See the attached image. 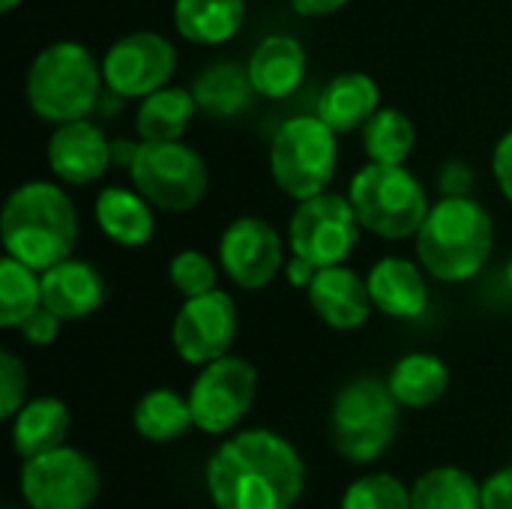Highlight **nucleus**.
Listing matches in <instances>:
<instances>
[{
	"label": "nucleus",
	"instance_id": "f257e3e1",
	"mask_svg": "<svg viewBox=\"0 0 512 509\" xmlns=\"http://www.w3.org/2000/svg\"><path fill=\"white\" fill-rule=\"evenodd\" d=\"M303 489V456L270 429L228 438L207 462V495L216 509H294Z\"/></svg>",
	"mask_w": 512,
	"mask_h": 509
},
{
	"label": "nucleus",
	"instance_id": "f03ea898",
	"mask_svg": "<svg viewBox=\"0 0 512 509\" xmlns=\"http://www.w3.org/2000/svg\"><path fill=\"white\" fill-rule=\"evenodd\" d=\"M3 252L33 270H48L72 258L78 243V210L69 192L51 180L15 186L0 213Z\"/></svg>",
	"mask_w": 512,
	"mask_h": 509
},
{
	"label": "nucleus",
	"instance_id": "7ed1b4c3",
	"mask_svg": "<svg viewBox=\"0 0 512 509\" xmlns=\"http://www.w3.org/2000/svg\"><path fill=\"white\" fill-rule=\"evenodd\" d=\"M417 261L444 285L477 279L495 252L492 213L471 195H441L417 231Z\"/></svg>",
	"mask_w": 512,
	"mask_h": 509
},
{
	"label": "nucleus",
	"instance_id": "20e7f679",
	"mask_svg": "<svg viewBox=\"0 0 512 509\" xmlns=\"http://www.w3.org/2000/svg\"><path fill=\"white\" fill-rule=\"evenodd\" d=\"M102 87V60H96L93 51L75 39H57L45 45L30 60L24 75L30 111L51 126L90 117V111L99 105Z\"/></svg>",
	"mask_w": 512,
	"mask_h": 509
},
{
	"label": "nucleus",
	"instance_id": "39448f33",
	"mask_svg": "<svg viewBox=\"0 0 512 509\" xmlns=\"http://www.w3.org/2000/svg\"><path fill=\"white\" fill-rule=\"evenodd\" d=\"M399 411L387 381L375 375L351 378L333 399L330 438L342 459L354 465H372L381 459L399 435Z\"/></svg>",
	"mask_w": 512,
	"mask_h": 509
},
{
	"label": "nucleus",
	"instance_id": "423d86ee",
	"mask_svg": "<svg viewBox=\"0 0 512 509\" xmlns=\"http://www.w3.org/2000/svg\"><path fill=\"white\" fill-rule=\"evenodd\" d=\"M348 201L363 231L384 240L417 237L426 222L432 201L426 186L405 165L366 162L348 183Z\"/></svg>",
	"mask_w": 512,
	"mask_h": 509
},
{
	"label": "nucleus",
	"instance_id": "0eeeda50",
	"mask_svg": "<svg viewBox=\"0 0 512 509\" xmlns=\"http://www.w3.org/2000/svg\"><path fill=\"white\" fill-rule=\"evenodd\" d=\"M339 135L318 114L288 117L270 141L273 183L291 198L306 201L330 189L339 168Z\"/></svg>",
	"mask_w": 512,
	"mask_h": 509
},
{
	"label": "nucleus",
	"instance_id": "6e6552de",
	"mask_svg": "<svg viewBox=\"0 0 512 509\" xmlns=\"http://www.w3.org/2000/svg\"><path fill=\"white\" fill-rule=\"evenodd\" d=\"M129 180L156 210L165 213L195 210L210 189L204 156L183 141H138Z\"/></svg>",
	"mask_w": 512,
	"mask_h": 509
},
{
	"label": "nucleus",
	"instance_id": "1a4fd4ad",
	"mask_svg": "<svg viewBox=\"0 0 512 509\" xmlns=\"http://www.w3.org/2000/svg\"><path fill=\"white\" fill-rule=\"evenodd\" d=\"M360 219L339 192H321L306 201H297V210L288 225V246L291 255L312 261L315 267L345 264L360 243Z\"/></svg>",
	"mask_w": 512,
	"mask_h": 509
},
{
	"label": "nucleus",
	"instance_id": "9d476101",
	"mask_svg": "<svg viewBox=\"0 0 512 509\" xmlns=\"http://www.w3.org/2000/svg\"><path fill=\"white\" fill-rule=\"evenodd\" d=\"M18 486L30 509H90L102 492V477L87 453L63 444L27 459Z\"/></svg>",
	"mask_w": 512,
	"mask_h": 509
},
{
	"label": "nucleus",
	"instance_id": "9b49d317",
	"mask_svg": "<svg viewBox=\"0 0 512 509\" xmlns=\"http://www.w3.org/2000/svg\"><path fill=\"white\" fill-rule=\"evenodd\" d=\"M255 393H258V372L249 360L225 354L201 366V375L189 390L195 429H201L204 435L231 432L249 414Z\"/></svg>",
	"mask_w": 512,
	"mask_h": 509
},
{
	"label": "nucleus",
	"instance_id": "f8f14e48",
	"mask_svg": "<svg viewBox=\"0 0 512 509\" xmlns=\"http://www.w3.org/2000/svg\"><path fill=\"white\" fill-rule=\"evenodd\" d=\"M177 72V48L156 30H135L120 36L102 54L105 87L120 99H144L171 84Z\"/></svg>",
	"mask_w": 512,
	"mask_h": 509
},
{
	"label": "nucleus",
	"instance_id": "ddd939ff",
	"mask_svg": "<svg viewBox=\"0 0 512 509\" xmlns=\"http://www.w3.org/2000/svg\"><path fill=\"white\" fill-rule=\"evenodd\" d=\"M240 333L237 300L228 291L186 297L171 324V345L189 366H207L225 357Z\"/></svg>",
	"mask_w": 512,
	"mask_h": 509
},
{
	"label": "nucleus",
	"instance_id": "4468645a",
	"mask_svg": "<svg viewBox=\"0 0 512 509\" xmlns=\"http://www.w3.org/2000/svg\"><path fill=\"white\" fill-rule=\"evenodd\" d=\"M219 264L240 291H261L285 270V240L261 216H237L219 237Z\"/></svg>",
	"mask_w": 512,
	"mask_h": 509
},
{
	"label": "nucleus",
	"instance_id": "2eb2a0df",
	"mask_svg": "<svg viewBox=\"0 0 512 509\" xmlns=\"http://www.w3.org/2000/svg\"><path fill=\"white\" fill-rule=\"evenodd\" d=\"M45 159L51 174L66 186H90L114 165V141L90 117L54 126Z\"/></svg>",
	"mask_w": 512,
	"mask_h": 509
},
{
	"label": "nucleus",
	"instance_id": "dca6fc26",
	"mask_svg": "<svg viewBox=\"0 0 512 509\" xmlns=\"http://www.w3.org/2000/svg\"><path fill=\"white\" fill-rule=\"evenodd\" d=\"M366 285L375 309L393 321H417L429 312V273L420 261L384 255L369 267Z\"/></svg>",
	"mask_w": 512,
	"mask_h": 509
},
{
	"label": "nucleus",
	"instance_id": "f3484780",
	"mask_svg": "<svg viewBox=\"0 0 512 509\" xmlns=\"http://www.w3.org/2000/svg\"><path fill=\"white\" fill-rule=\"evenodd\" d=\"M306 300L312 312L336 333L360 330L375 309L366 276H360L345 264L318 267L312 285L306 288Z\"/></svg>",
	"mask_w": 512,
	"mask_h": 509
},
{
	"label": "nucleus",
	"instance_id": "a211bd4d",
	"mask_svg": "<svg viewBox=\"0 0 512 509\" xmlns=\"http://www.w3.org/2000/svg\"><path fill=\"white\" fill-rule=\"evenodd\" d=\"M246 72H249V81H252L258 96L288 99L306 81L309 54L297 36L270 33L252 48V54L246 60Z\"/></svg>",
	"mask_w": 512,
	"mask_h": 509
},
{
	"label": "nucleus",
	"instance_id": "6ab92c4d",
	"mask_svg": "<svg viewBox=\"0 0 512 509\" xmlns=\"http://www.w3.org/2000/svg\"><path fill=\"white\" fill-rule=\"evenodd\" d=\"M105 303L102 273L81 258H66L42 270V306L60 321H84Z\"/></svg>",
	"mask_w": 512,
	"mask_h": 509
},
{
	"label": "nucleus",
	"instance_id": "aec40b11",
	"mask_svg": "<svg viewBox=\"0 0 512 509\" xmlns=\"http://www.w3.org/2000/svg\"><path fill=\"white\" fill-rule=\"evenodd\" d=\"M93 216L99 231L120 249H144L156 234L153 204L135 186H105L96 195Z\"/></svg>",
	"mask_w": 512,
	"mask_h": 509
},
{
	"label": "nucleus",
	"instance_id": "412c9836",
	"mask_svg": "<svg viewBox=\"0 0 512 509\" xmlns=\"http://www.w3.org/2000/svg\"><path fill=\"white\" fill-rule=\"evenodd\" d=\"M381 108V87L369 72H339L318 96L315 114L336 132L348 135L369 123V117Z\"/></svg>",
	"mask_w": 512,
	"mask_h": 509
},
{
	"label": "nucleus",
	"instance_id": "4be33fe9",
	"mask_svg": "<svg viewBox=\"0 0 512 509\" xmlns=\"http://www.w3.org/2000/svg\"><path fill=\"white\" fill-rule=\"evenodd\" d=\"M9 423H12V450L21 462H27L63 447L72 426V414L63 399L39 396L24 402V408Z\"/></svg>",
	"mask_w": 512,
	"mask_h": 509
},
{
	"label": "nucleus",
	"instance_id": "5701e85b",
	"mask_svg": "<svg viewBox=\"0 0 512 509\" xmlns=\"http://www.w3.org/2000/svg\"><path fill=\"white\" fill-rule=\"evenodd\" d=\"M246 24V0H174L177 33L204 48L231 42Z\"/></svg>",
	"mask_w": 512,
	"mask_h": 509
},
{
	"label": "nucleus",
	"instance_id": "b1692460",
	"mask_svg": "<svg viewBox=\"0 0 512 509\" xmlns=\"http://www.w3.org/2000/svg\"><path fill=\"white\" fill-rule=\"evenodd\" d=\"M195 114V93L177 84H165L138 102L135 132L141 141H183Z\"/></svg>",
	"mask_w": 512,
	"mask_h": 509
},
{
	"label": "nucleus",
	"instance_id": "393cba45",
	"mask_svg": "<svg viewBox=\"0 0 512 509\" xmlns=\"http://www.w3.org/2000/svg\"><path fill=\"white\" fill-rule=\"evenodd\" d=\"M387 384L402 408H432L450 390V369L438 354L414 351L393 363Z\"/></svg>",
	"mask_w": 512,
	"mask_h": 509
},
{
	"label": "nucleus",
	"instance_id": "a878e982",
	"mask_svg": "<svg viewBox=\"0 0 512 509\" xmlns=\"http://www.w3.org/2000/svg\"><path fill=\"white\" fill-rule=\"evenodd\" d=\"M192 93H195L198 111H204L207 117H216V120H231V117L243 114L252 105V96H258L249 81L246 66H237L231 60H219V63L207 66L198 75Z\"/></svg>",
	"mask_w": 512,
	"mask_h": 509
},
{
	"label": "nucleus",
	"instance_id": "bb28decb",
	"mask_svg": "<svg viewBox=\"0 0 512 509\" xmlns=\"http://www.w3.org/2000/svg\"><path fill=\"white\" fill-rule=\"evenodd\" d=\"M132 426L144 441H153V444H168V441L183 438L195 426L189 396L183 399L180 393L168 387H156L144 393L132 411Z\"/></svg>",
	"mask_w": 512,
	"mask_h": 509
},
{
	"label": "nucleus",
	"instance_id": "cd10ccee",
	"mask_svg": "<svg viewBox=\"0 0 512 509\" xmlns=\"http://www.w3.org/2000/svg\"><path fill=\"white\" fill-rule=\"evenodd\" d=\"M360 132H363V150L369 162L405 165L417 147L414 120L402 108H393V105H381Z\"/></svg>",
	"mask_w": 512,
	"mask_h": 509
},
{
	"label": "nucleus",
	"instance_id": "c85d7f7f",
	"mask_svg": "<svg viewBox=\"0 0 512 509\" xmlns=\"http://www.w3.org/2000/svg\"><path fill=\"white\" fill-rule=\"evenodd\" d=\"M411 509H483V486L468 471L441 465L414 483Z\"/></svg>",
	"mask_w": 512,
	"mask_h": 509
},
{
	"label": "nucleus",
	"instance_id": "c756f323",
	"mask_svg": "<svg viewBox=\"0 0 512 509\" xmlns=\"http://www.w3.org/2000/svg\"><path fill=\"white\" fill-rule=\"evenodd\" d=\"M42 306V273L3 255L0 258V327L18 330Z\"/></svg>",
	"mask_w": 512,
	"mask_h": 509
},
{
	"label": "nucleus",
	"instance_id": "7c9ffc66",
	"mask_svg": "<svg viewBox=\"0 0 512 509\" xmlns=\"http://www.w3.org/2000/svg\"><path fill=\"white\" fill-rule=\"evenodd\" d=\"M342 509H411V492L393 474H366L348 486Z\"/></svg>",
	"mask_w": 512,
	"mask_h": 509
},
{
	"label": "nucleus",
	"instance_id": "2f4dec72",
	"mask_svg": "<svg viewBox=\"0 0 512 509\" xmlns=\"http://www.w3.org/2000/svg\"><path fill=\"white\" fill-rule=\"evenodd\" d=\"M219 267L222 264H216L201 249H180L168 264V279L186 300V297L216 291L219 288Z\"/></svg>",
	"mask_w": 512,
	"mask_h": 509
},
{
	"label": "nucleus",
	"instance_id": "473e14b6",
	"mask_svg": "<svg viewBox=\"0 0 512 509\" xmlns=\"http://www.w3.org/2000/svg\"><path fill=\"white\" fill-rule=\"evenodd\" d=\"M27 396V366L9 351H0V417L12 420L24 408Z\"/></svg>",
	"mask_w": 512,
	"mask_h": 509
},
{
	"label": "nucleus",
	"instance_id": "72a5a7b5",
	"mask_svg": "<svg viewBox=\"0 0 512 509\" xmlns=\"http://www.w3.org/2000/svg\"><path fill=\"white\" fill-rule=\"evenodd\" d=\"M60 318L54 312H48L45 306H39L21 327L18 333L24 336V342L36 345V348H45V345H54V339L60 336Z\"/></svg>",
	"mask_w": 512,
	"mask_h": 509
},
{
	"label": "nucleus",
	"instance_id": "f704fd0d",
	"mask_svg": "<svg viewBox=\"0 0 512 509\" xmlns=\"http://www.w3.org/2000/svg\"><path fill=\"white\" fill-rule=\"evenodd\" d=\"M492 177L501 189V195L512 204V129L504 132L492 150Z\"/></svg>",
	"mask_w": 512,
	"mask_h": 509
},
{
	"label": "nucleus",
	"instance_id": "c9c22d12",
	"mask_svg": "<svg viewBox=\"0 0 512 509\" xmlns=\"http://www.w3.org/2000/svg\"><path fill=\"white\" fill-rule=\"evenodd\" d=\"M483 509H512V465L483 483Z\"/></svg>",
	"mask_w": 512,
	"mask_h": 509
},
{
	"label": "nucleus",
	"instance_id": "e433bc0d",
	"mask_svg": "<svg viewBox=\"0 0 512 509\" xmlns=\"http://www.w3.org/2000/svg\"><path fill=\"white\" fill-rule=\"evenodd\" d=\"M471 183H474V174L465 162H447L444 165V174H441V189L444 195H471Z\"/></svg>",
	"mask_w": 512,
	"mask_h": 509
},
{
	"label": "nucleus",
	"instance_id": "4c0bfd02",
	"mask_svg": "<svg viewBox=\"0 0 512 509\" xmlns=\"http://www.w3.org/2000/svg\"><path fill=\"white\" fill-rule=\"evenodd\" d=\"M285 279H288V285L291 288H297V291H306L309 285H312V279H315V273H318V267L312 264V261H306V258H300V255H291L288 261H285Z\"/></svg>",
	"mask_w": 512,
	"mask_h": 509
},
{
	"label": "nucleus",
	"instance_id": "58836bf2",
	"mask_svg": "<svg viewBox=\"0 0 512 509\" xmlns=\"http://www.w3.org/2000/svg\"><path fill=\"white\" fill-rule=\"evenodd\" d=\"M288 3L303 18H324V15L339 12L348 0H288Z\"/></svg>",
	"mask_w": 512,
	"mask_h": 509
},
{
	"label": "nucleus",
	"instance_id": "ea45409f",
	"mask_svg": "<svg viewBox=\"0 0 512 509\" xmlns=\"http://www.w3.org/2000/svg\"><path fill=\"white\" fill-rule=\"evenodd\" d=\"M18 6H21V0H0V12H6V15L15 12Z\"/></svg>",
	"mask_w": 512,
	"mask_h": 509
},
{
	"label": "nucleus",
	"instance_id": "a19ab883",
	"mask_svg": "<svg viewBox=\"0 0 512 509\" xmlns=\"http://www.w3.org/2000/svg\"><path fill=\"white\" fill-rule=\"evenodd\" d=\"M504 279H507V288L512 291V255L510 261H507V267H504Z\"/></svg>",
	"mask_w": 512,
	"mask_h": 509
}]
</instances>
